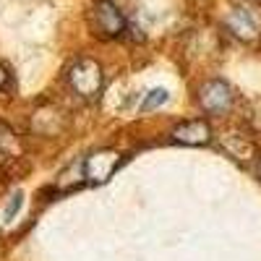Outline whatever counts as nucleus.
Wrapping results in <instances>:
<instances>
[{
    "label": "nucleus",
    "mask_w": 261,
    "mask_h": 261,
    "mask_svg": "<svg viewBox=\"0 0 261 261\" xmlns=\"http://www.w3.org/2000/svg\"><path fill=\"white\" fill-rule=\"evenodd\" d=\"M68 84H71V89L84 99L97 97L102 92V68H99V63H94L89 58L76 60L68 68Z\"/></svg>",
    "instance_id": "nucleus-1"
},
{
    "label": "nucleus",
    "mask_w": 261,
    "mask_h": 261,
    "mask_svg": "<svg viewBox=\"0 0 261 261\" xmlns=\"http://www.w3.org/2000/svg\"><path fill=\"white\" fill-rule=\"evenodd\" d=\"M92 24L97 29L99 37L105 39H113L120 37L125 29V16L120 13V8L113 3V0H97L94 11H92Z\"/></svg>",
    "instance_id": "nucleus-2"
},
{
    "label": "nucleus",
    "mask_w": 261,
    "mask_h": 261,
    "mask_svg": "<svg viewBox=\"0 0 261 261\" xmlns=\"http://www.w3.org/2000/svg\"><path fill=\"white\" fill-rule=\"evenodd\" d=\"M232 89L220 81V79H212L206 84H201L199 89V105L204 113H212V115H225L230 107H232Z\"/></svg>",
    "instance_id": "nucleus-3"
},
{
    "label": "nucleus",
    "mask_w": 261,
    "mask_h": 261,
    "mask_svg": "<svg viewBox=\"0 0 261 261\" xmlns=\"http://www.w3.org/2000/svg\"><path fill=\"white\" fill-rule=\"evenodd\" d=\"M120 165V154L115 151H97L84 160V175L89 183H107Z\"/></svg>",
    "instance_id": "nucleus-4"
},
{
    "label": "nucleus",
    "mask_w": 261,
    "mask_h": 261,
    "mask_svg": "<svg viewBox=\"0 0 261 261\" xmlns=\"http://www.w3.org/2000/svg\"><path fill=\"white\" fill-rule=\"evenodd\" d=\"M172 139L186 146H206L212 141V128L206 120H188L172 130Z\"/></svg>",
    "instance_id": "nucleus-5"
},
{
    "label": "nucleus",
    "mask_w": 261,
    "mask_h": 261,
    "mask_svg": "<svg viewBox=\"0 0 261 261\" xmlns=\"http://www.w3.org/2000/svg\"><path fill=\"white\" fill-rule=\"evenodd\" d=\"M220 144H222V151L235 160V162H241V165H248L253 157H256V146L253 141H248L246 136L241 134H222L220 136Z\"/></svg>",
    "instance_id": "nucleus-6"
},
{
    "label": "nucleus",
    "mask_w": 261,
    "mask_h": 261,
    "mask_svg": "<svg viewBox=\"0 0 261 261\" xmlns=\"http://www.w3.org/2000/svg\"><path fill=\"white\" fill-rule=\"evenodd\" d=\"M227 27L241 37V39H256V27H253V21L243 13V11H235L227 21Z\"/></svg>",
    "instance_id": "nucleus-7"
},
{
    "label": "nucleus",
    "mask_w": 261,
    "mask_h": 261,
    "mask_svg": "<svg viewBox=\"0 0 261 261\" xmlns=\"http://www.w3.org/2000/svg\"><path fill=\"white\" fill-rule=\"evenodd\" d=\"M167 99H170L167 89H151V92L144 97V102H141V110H144V113H149V110H157V107H162Z\"/></svg>",
    "instance_id": "nucleus-8"
},
{
    "label": "nucleus",
    "mask_w": 261,
    "mask_h": 261,
    "mask_svg": "<svg viewBox=\"0 0 261 261\" xmlns=\"http://www.w3.org/2000/svg\"><path fill=\"white\" fill-rule=\"evenodd\" d=\"M16 144L13 130H8L6 125H0V157H11V149Z\"/></svg>",
    "instance_id": "nucleus-9"
},
{
    "label": "nucleus",
    "mask_w": 261,
    "mask_h": 261,
    "mask_svg": "<svg viewBox=\"0 0 261 261\" xmlns=\"http://www.w3.org/2000/svg\"><path fill=\"white\" fill-rule=\"evenodd\" d=\"M18 206H21V196H13V204H11V206H8V212H6V222H11L13 217H16Z\"/></svg>",
    "instance_id": "nucleus-10"
},
{
    "label": "nucleus",
    "mask_w": 261,
    "mask_h": 261,
    "mask_svg": "<svg viewBox=\"0 0 261 261\" xmlns=\"http://www.w3.org/2000/svg\"><path fill=\"white\" fill-rule=\"evenodd\" d=\"M6 84H8V71L3 68V65H0V92L6 89Z\"/></svg>",
    "instance_id": "nucleus-11"
},
{
    "label": "nucleus",
    "mask_w": 261,
    "mask_h": 261,
    "mask_svg": "<svg viewBox=\"0 0 261 261\" xmlns=\"http://www.w3.org/2000/svg\"><path fill=\"white\" fill-rule=\"evenodd\" d=\"M256 172H258V180H261V160H258V167H256Z\"/></svg>",
    "instance_id": "nucleus-12"
},
{
    "label": "nucleus",
    "mask_w": 261,
    "mask_h": 261,
    "mask_svg": "<svg viewBox=\"0 0 261 261\" xmlns=\"http://www.w3.org/2000/svg\"><path fill=\"white\" fill-rule=\"evenodd\" d=\"M253 3H261V0H253Z\"/></svg>",
    "instance_id": "nucleus-13"
}]
</instances>
